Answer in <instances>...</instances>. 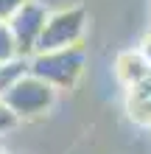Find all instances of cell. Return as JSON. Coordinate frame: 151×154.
<instances>
[{
  "label": "cell",
  "instance_id": "obj_1",
  "mask_svg": "<svg viewBox=\"0 0 151 154\" xmlns=\"http://www.w3.org/2000/svg\"><path fill=\"white\" fill-rule=\"evenodd\" d=\"M84 48H59V51H37L28 56V73L39 76L56 90H70L84 73Z\"/></svg>",
  "mask_w": 151,
  "mask_h": 154
},
{
  "label": "cell",
  "instance_id": "obj_2",
  "mask_svg": "<svg viewBox=\"0 0 151 154\" xmlns=\"http://www.w3.org/2000/svg\"><path fill=\"white\" fill-rule=\"evenodd\" d=\"M87 23H90V14L84 6H70V8H59V11L48 14L45 28L37 39V51H59V48L81 45L87 34Z\"/></svg>",
  "mask_w": 151,
  "mask_h": 154
},
{
  "label": "cell",
  "instance_id": "obj_3",
  "mask_svg": "<svg viewBox=\"0 0 151 154\" xmlns=\"http://www.w3.org/2000/svg\"><path fill=\"white\" fill-rule=\"evenodd\" d=\"M0 101L17 115V121L20 118H37V115L48 112L53 106V101H56V87H50L48 81H42L34 73H25L23 79H17L0 95Z\"/></svg>",
  "mask_w": 151,
  "mask_h": 154
},
{
  "label": "cell",
  "instance_id": "obj_4",
  "mask_svg": "<svg viewBox=\"0 0 151 154\" xmlns=\"http://www.w3.org/2000/svg\"><path fill=\"white\" fill-rule=\"evenodd\" d=\"M45 20H48L45 6L34 3V0H28V3L8 20V28H11L14 39H17L20 56H31V53L37 51V39H39L42 28H45Z\"/></svg>",
  "mask_w": 151,
  "mask_h": 154
},
{
  "label": "cell",
  "instance_id": "obj_5",
  "mask_svg": "<svg viewBox=\"0 0 151 154\" xmlns=\"http://www.w3.org/2000/svg\"><path fill=\"white\" fill-rule=\"evenodd\" d=\"M126 109L131 115V121H134L137 126H146V129H151V73L137 81V84L126 87Z\"/></svg>",
  "mask_w": 151,
  "mask_h": 154
},
{
  "label": "cell",
  "instance_id": "obj_6",
  "mask_svg": "<svg viewBox=\"0 0 151 154\" xmlns=\"http://www.w3.org/2000/svg\"><path fill=\"white\" fill-rule=\"evenodd\" d=\"M115 73H118V79L126 87H131V84L143 81L151 73V65L143 59L140 51H123L120 56H118V62H115Z\"/></svg>",
  "mask_w": 151,
  "mask_h": 154
},
{
  "label": "cell",
  "instance_id": "obj_7",
  "mask_svg": "<svg viewBox=\"0 0 151 154\" xmlns=\"http://www.w3.org/2000/svg\"><path fill=\"white\" fill-rule=\"evenodd\" d=\"M25 73H28V56H14V59L3 62V65H0V95H3L17 79H23Z\"/></svg>",
  "mask_w": 151,
  "mask_h": 154
},
{
  "label": "cell",
  "instance_id": "obj_8",
  "mask_svg": "<svg viewBox=\"0 0 151 154\" xmlns=\"http://www.w3.org/2000/svg\"><path fill=\"white\" fill-rule=\"evenodd\" d=\"M14 56H20L17 39H14L11 28H8V23H0V65L8 62V59H14Z\"/></svg>",
  "mask_w": 151,
  "mask_h": 154
},
{
  "label": "cell",
  "instance_id": "obj_9",
  "mask_svg": "<svg viewBox=\"0 0 151 154\" xmlns=\"http://www.w3.org/2000/svg\"><path fill=\"white\" fill-rule=\"evenodd\" d=\"M28 0H0V23H8Z\"/></svg>",
  "mask_w": 151,
  "mask_h": 154
},
{
  "label": "cell",
  "instance_id": "obj_10",
  "mask_svg": "<svg viewBox=\"0 0 151 154\" xmlns=\"http://www.w3.org/2000/svg\"><path fill=\"white\" fill-rule=\"evenodd\" d=\"M17 126V115L8 109V106L0 101V132H6V129H14Z\"/></svg>",
  "mask_w": 151,
  "mask_h": 154
},
{
  "label": "cell",
  "instance_id": "obj_11",
  "mask_svg": "<svg viewBox=\"0 0 151 154\" xmlns=\"http://www.w3.org/2000/svg\"><path fill=\"white\" fill-rule=\"evenodd\" d=\"M140 53H143V59L148 62V65H151V34H148V37L143 39V45H140V48H137Z\"/></svg>",
  "mask_w": 151,
  "mask_h": 154
}]
</instances>
